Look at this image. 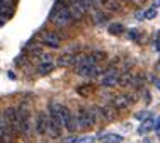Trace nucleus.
Instances as JSON below:
<instances>
[{
	"label": "nucleus",
	"mask_w": 160,
	"mask_h": 143,
	"mask_svg": "<svg viewBox=\"0 0 160 143\" xmlns=\"http://www.w3.org/2000/svg\"><path fill=\"white\" fill-rule=\"evenodd\" d=\"M49 21H51L56 27H67V26H70V22L73 21V17H72L70 10H68L67 3L58 2L53 7L51 14H49Z\"/></svg>",
	"instance_id": "f257e3e1"
},
{
	"label": "nucleus",
	"mask_w": 160,
	"mask_h": 143,
	"mask_svg": "<svg viewBox=\"0 0 160 143\" xmlns=\"http://www.w3.org/2000/svg\"><path fill=\"white\" fill-rule=\"evenodd\" d=\"M17 116H19V125H21V133L24 135L26 138H29L32 135L34 130V123H32V116L29 112V109L26 106H19L16 107Z\"/></svg>",
	"instance_id": "f03ea898"
},
{
	"label": "nucleus",
	"mask_w": 160,
	"mask_h": 143,
	"mask_svg": "<svg viewBox=\"0 0 160 143\" xmlns=\"http://www.w3.org/2000/svg\"><path fill=\"white\" fill-rule=\"evenodd\" d=\"M78 123L82 128H90L94 125H97L99 119H97V112L96 107H80L78 111Z\"/></svg>",
	"instance_id": "7ed1b4c3"
},
{
	"label": "nucleus",
	"mask_w": 160,
	"mask_h": 143,
	"mask_svg": "<svg viewBox=\"0 0 160 143\" xmlns=\"http://www.w3.org/2000/svg\"><path fill=\"white\" fill-rule=\"evenodd\" d=\"M2 116H3L7 126L10 128V131H12L14 135L21 133V125H19V116H17L16 107H5V109H3V112H2Z\"/></svg>",
	"instance_id": "20e7f679"
},
{
	"label": "nucleus",
	"mask_w": 160,
	"mask_h": 143,
	"mask_svg": "<svg viewBox=\"0 0 160 143\" xmlns=\"http://www.w3.org/2000/svg\"><path fill=\"white\" fill-rule=\"evenodd\" d=\"M62 118H63V126L67 128L70 133H73V131H77L80 128V123H78V114L73 116L70 112V109L62 106Z\"/></svg>",
	"instance_id": "39448f33"
},
{
	"label": "nucleus",
	"mask_w": 160,
	"mask_h": 143,
	"mask_svg": "<svg viewBox=\"0 0 160 143\" xmlns=\"http://www.w3.org/2000/svg\"><path fill=\"white\" fill-rule=\"evenodd\" d=\"M48 123H49V116L46 112H38L36 116V121H34V130L39 136H46L48 135Z\"/></svg>",
	"instance_id": "423d86ee"
},
{
	"label": "nucleus",
	"mask_w": 160,
	"mask_h": 143,
	"mask_svg": "<svg viewBox=\"0 0 160 143\" xmlns=\"http://www.w3.org/2000/svg\"><path fill=\"white\" fill-rule=\"evenodd\" d=\"M75 70H77L80 77H85V78H99L102 75V68L99 65H83Z\"/></svg>",
	"instance_id": "0eeeda50"
},
{
	"label": "nucleus",
	"mask_w": 160,
	"mask_h": 143,
	"mask_svg": "<svg viewBox=\"0 0 160 143\" xmlns=\"http://www.w3.org/2000/svg\"><path fill=\"white\" fill-rule=\"evenodd\" d=\"M39 41L49 48H60V44H62L60 34H56V32H53V31H43L39 36Z\"/></svg>",
	"instance_id": "6e6552de"
},
{
	"label": "nucleus",
	"mask_w": 160,
	"mask_h": 143,
	"mask_svg": "<svg viewBox=\"0 0 160 143\" xmlns=\"http://www.w3.org/2000/svg\"><path fill=\"white\" fill-rule=\"evenodd\" d=\"M118 78H119L118 72L114 70L112 67H109L108 72H104V75L101 77V85H102V87H116V85H118Z\"/></svg>",
	"instance_id": "1a4fd4ad"
},
{
	"label": "nucleus",
	"mask_w": 160,
	"mask_h": 143,
	"mask_svg": "<svg viewBox=\"0 0 160 143\" xmlns=\"http://www.w3.org/2000/svg\"><path fill=\"white\" fill-rule=\"evenodd\" d=\"M111 104L118 109V111H123V109H126L129 106V102H128V99H126L124 94H118V96H114L111 99Z\"/></svg>",
	"instance_id": "9d476101"
},
{
	"label": "nucleus",
	"mask_w": 160,
	"mask_h": 143,
	"mask_svg": "<svg viewBox=\"0 0 160 143\" xmlns=\"http://www.w3.org/2000/svg\"><path fill=\"white\" fill-rule=\"evenodd\" d=\"M102 111V116H104V121H112V119L118 118V109L112 106H99Z\"/></svg>",
	"instance_id": "9b49d317"
},
{
	"label": "nucleus",
	"mask_w": 160,
	"mask_h": 143,
	"mask_svg": "<svg viewBox=\"0 0 160 143\" xmlns=\"http://www.w3.org/2000/svg\"><path fill=\"white\" fill-rule=\"evenodd\" d=\"M101 143H123V136L118 133H106V135H99Z\"/></svg>",
	"instance_id": "f8f14e48"
},
{
	"label": "nucleus",
	"mask_w": 160,
	"mask_h": 143,
	"mask_svg": "<svg viewBox=\"0 0 160 143\" xmlns=\"http://www.w3.org/2000/svg\"><path fill=\"white\" fill-rule=\"evenodd\" d=\"M102 9H106L108 12H118L121 10L119 0H102Z\"/></svg>",
	"instance_id": "ddd939ff"
},
{
	"label": "nucleus",
	"mask_w": 160,
	"mask_h": 143,
	"mask_svg": "<svg viewBox=\"0 0 160 143\" xmlns=\"http://www.w3.org/2000/svg\"><path fill=\"white\" fill-rule=\"evenodd\" d=\"M56 65L58 67H73V55H70V53L62 55L58 58V62H56Z\"/></svg>",
	"instance_id": "4468645a"
},
{
	"label": "nucleus",
	"mask_w": 160,
	"mask_h": 143,
	"mask_svg": "<svg viewBox=\"0 0 160 143\" xmlns=\"http://www.w3.org/2000/svg\"><path fill=\"white\" fill-rule=\"evenodd\" d=\"M133 75L129 73V72H124V73L119 75V78H118V85H121V87H126V85L133 84Z\"/></svg>",
	"instance_id": "2eb2a0df"
},
{
	"label": "nucleus",
	"mask_w": 160,
	"mask_h": 143,
	"mask_svg": "<svg viewBox=\"0 0 160 143\" xmlns=\"http://www.w3.org/2000/svg\"><path fill=\"white\" fill-rule=\"evenodd\" d=\"M92 17H94V22H96V24H104V22L108 21V16H106L102 10H99V7L92 9Z\"/></svg>",
	"instance_id": "dca6fc26"
},
{
	"label": "nucleus",
	"mask_w": 160,
	"mask_h": 143,
	"mask_svg": "<svg viewBox=\"0 0 160 143\" xmlns=\"http://www.w3.org/2000/svg\"><path fill=\"white\" fill-rule=\"evenodd\" d=\"M155 128V121L152 118H148V119H145V121H142V126H140V133H148V131H152Z\"/></svg>",
	"instance_id": "f3484780"
},
{
	"label": "nucleus",
	"mask_w": 160,
	"mask_h": 143,
	"mask_svg": "<svg viewBox=\"0 0 160 143\" xmlns=\"http://www.w3.org/2000/svg\"><path fill=\"white\" fill-rule=\"evenodd\" d=\"M53 70H55V65H53L51 62L41 63V65H39V68H38V72H39L41 75H48V73H51Z\"/></svg>",
	"instance_id": "a211bd4d"
},
{
	"label": "nucleus",
	"mask_w": 160,
	"mask_h": 143,
	"mask_svg": "<svg viewBox=\"0 0 160 143\" xmlns=\"http://www.w3.org/2000/svg\"><path fill=\"white\" fill-rule=\"evenodd\" d=\"M108 31H109V34H112V36H119V34H123L124 27H123V24H111Z\"/></svg>",
	"instance_id": "6ab92c4d"
},
{
	"label": "nucleus",
	"mask_w": 160,
	"mask_h": 143,
	"mask_svg": "<svg viewBox=\"0 0 160 143\" xmlns=\"http://www.w3.org/2000/svg\"><path fill=\"white\" fill-rule=\"evenodd\" d=\"M90 56L94 58V63H101V62H104L106 58H108V55L104 53V51H94V53H90Z\"/></svg>",
	"instance_id": "aec40b11"
},
{
	"label": "nucleus",
	"mask_w": 160,
	"mask_h": 143,
	"mask_svg": "<svg viewBox=\"0 0 160 143\" xmlns=\"http://www.w3.org/2000/svg\"><path fill=\"white\" fill-rule=\"evenodd\" d=\"M10 128L7 126V123H5V119H3V116L0 114V141H2V138H3V135L9 131Z\"/></svg>",
	"instance_id": "412c9836"
},
{
	"label": "nucleus",
	"mask_w": 160,
	"mask_h": 143,
	"mask_svg": "<svg viewBox=\"0 0 160 143\" xmlns=\"http://www.w3.org/2000/svg\"><path fill=\"white\" fill-rule=\"evenodd\" d=\"M96 141V136H90V135H83V136H78L75 143H94Z\"/></svg>",
	"instance_id": "4be33fe9"
},
{
	"label": "nucleus",
	"mask_w": 160,
	"mask_h": 143,
	"mask_svg": "<svg viewBox=\"0 0 160 143\" xmlns=\"http://www.w3.org/2000/svg\"><path fill=\"white\" fill-rule=\"evenodd\" d=\"M77 92L80 94V96H89L90 92H92V85H82V87H78L77 89Z\"/></svg>",
	"instance_id": "5701e85b"
},
{
	"label": "nucleus",
	"mask_w": 160,
	"mask_h": 143,
	"mask_svg": "<svg viewBox=\"0 0 160 143\" xmlns=\"http://www.w3.org/2000/svg\"><path fill=\"white\" fill-rule=\"evenodd\" d=\"M135 118H136V119H140V121H145V119L152 118V112H150V111H142V112H136V114H135Z\"/></svg>",
	"instance_id": "b1692460"
},
{
	"label": "nucleus",
	"mask_w": 160,
	"mask_h": 143,
	"mask_svg": "<svg viewBox=\"0 0 160 143\" xmlns=\"http://www.w3.org/2000/svg\"><path fill=\"white\" fill-rule=\"evenodd\" d=\"M155 17H157V9L155 7H152L145 12V19H155Z\"/></svg>",
	"instance_id": "393cba45"
},
{
	"label": "nucleus",
	"mask_w": 160,
	"mask_h": 143,
	"mask_svg": "<svg viewBox=\"0 0 160 143\" xmlns=\"http://www.w3.org/2000/svg\"><path fill=\"white\" fill-rule=\"evenodd\" d=\"M126 96V99H128V102L129 104H135L136 101H138V96H136V92H131V94H124Z\"/></svg>",
	"instance_id": "a878e982"
},
{
	"label": "nucleus",
	"mask_w": 160,
	"mask_h": 143,
	"mask_svg": "<svg viewBox=\"0 0 160 143\" xmlns=\"http://www.w3.org/2000/svg\"><path fill=\"white\" fill-rule=\"evenodd\" d=\"M41 60V63H46V62H51V55H46V53H39L38 55Z\"/></svg>",
	"instance_id": "bb28decb"
},
{
	"label": "nucleus",
	"mask_w": 160,
	"mask_h": 143,
	"mask_svg": "<svg viewBox=\"0 0 160 143\" xmlns=\"http://www.w3.org/2000/svg\"><path fill=\"white\" fill-rule=\"evenodd\" d=\"M128 37H129V39H136V41H138L140 39V34L135 31V29H131V31H129V34H128Z\"/></svg>",
	"instance_id": "cd10ccee"
},
{
	"label": "nucleus",
	"mask_w": 160,
	"mask_h": 143,
	"mask_svg": "<svg viewBox=\"0 0 160 143\" xmlns=\"http://www.w3.org/2000/svg\"><path fill=\"white\" fill-rule=\"evenodd\" d=\"M143 99H145V102H147V104H150L152 97H150V92H148V90H143Z\"/></svg>",
	"instance_id": "c85d7f7f"
},
{
	"label": "nucleus",
	"mask_w": 160,
	"mask_h": 143,
	"mask_svg": "<svg viewBox=\"0 0 160 143\" xmlns=\"http://www.w3.org/2000/svg\"><path fill=\"white\" fill-rule=\"evenodd\" d=\"M78 136H70V138H67V140H63V143H75V140H77Z\"/></svg>",
	"instance_id": "c756f323"
},
{
	"label": "nucleus",
	"mask_w": 160,
	"mask_h": 143,
	"mask_svg": "<svg viewBox=\"0 0 160 143\" xmlns=\"http://www.w3.org/2000/svg\"><path fill=\"white\" fill-rule=\"evenodd\" d=\"M153 7L157 9V7H160V0H153Z\"/></svg>",
	"instance_id": "7c9ffc66"
},
{
	"label": "nucleus",
	"mask_w": 160,
	"mask_h": 143,
	"mask_svg": "<svg viewBox=\"0 0 160 143\" xmlns=\"http://www.w3.org/2000/svg\"><path fill=\"white\" fill-rule=\"evenodd\" d=\"M124 2H133V3H140V2H143V0H124Z\"/></svg>",
	"instance_id": "2f4dec72"
},
{
	"label": "nucleus",
	"mask_w": 160,
	"mask_h": 143,
	"mask_svg": "<svg viewBox=\"0 0 160 143\" xmlns=\"http://www.w3.org/2000/svg\"><path fill=\"white\" fill-rule=\"evenodd\" d=\"M155 87H157L160 90V80H155Z\"/></svg>",
	"instance_id": "473e14b6"
},
{
	"label": "nucleus",
	"mask_w": 160,
	"mask_h": 143,
	"mask_svg": "<svg viewBox=\"0 0 160 143\" xmlns=\"http://www.w3.org/2000/svg\"><path fill=\"white\" fill-rule=\"evenodd\" d=\"M155 46H157V50L160 51V41H157V44H155Z\"/></svg>",
	"instance_id": "72a5a7b5"
},
{
	"label": "nucleus",
	"mask_w": 160,
	"mask_h": 143,
	"mask_svg": "<svg viewBox=\"0 0 160 143\" xmlns=\"http://www.w3.org/2000/svg\"><path fill=\"white\" fill-rule=\"evenodd\" d=\"M145 143H150V141H148V140H147V141H145Z\"/></svg>",
	"instance_id": "f704fd0d"
}]
</instances>
